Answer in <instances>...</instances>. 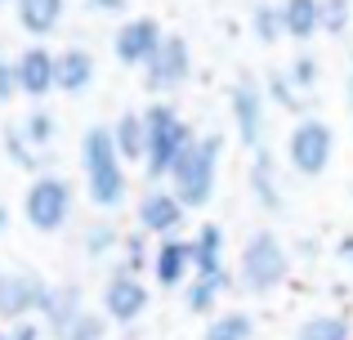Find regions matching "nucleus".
Listing matches in <instances>:
<instances>
[{"label":"nucleus","mask_w":353,"mask_h":340,"mask_svg":"<svg viewBox=\"0 0 353 340\" xmlns=\"http://www.w3.org/2000/svg\"><path fill=\"white\" fill-rule=\"evenodd\" d=\"M81 166H85V188L90 201L103 210H117L130 192L125 179V161H121L117 143H112V126H90L81 139Z\"/></svg>","instance_id":"obj_1"},{"label":"nucleus","mask_w":353,"mask_h":340,"mask_svg":"<svg viewBox=\"0 0 353 340\" xmlns=\"http://www.w3.org/2000/svg\"><path fill=\"white\" fill-rule=\"evenodd\" d=\"M219 152H224V139L219 134H197L188 143L179 161L170 170V192L183 201V210L206 206L215 197V179H219Z\"/></svg>","instance_id":"obj_2"},{"label":"nucleus","mask_w":353,"mask_h":340,"mask_svg":"<svg viewBox=\"0 0 353 340\" xmlns=\"http://www.w3.org/2000/svg\"><path fill=\"white\" fill-rule=\"evenodd\" d=\"M143 126H148V148H143V166H148V179H170L174 161L188 152V143L197 139L192 126L174 112L170 103H152L143 108Z\"/></svg>","instance_id":"obj_3"},{"label":"nucleus","mask_w":353,"mask_h":340,"mask_svg":"<svg viewBox=\"0 0 353 340\" xmlns=\"http://www.w3.org/2000/svg\"><path fill=\"white\" fill-rule=\"evenodd\" d=\"M286 273H291V255H286V246L277 242V233H255L246 246H241V264H237V282L241 291H250V296H268V291H277L286 282Z\"/></svg>","instance_id":"obj_4"},{"label":"nucleus","mask_w":353,"mask_h":340,"mask_svg":"<svg viewBox=\"0 0 353 340\" xmlns=\"http://www.w3.org/2000/svg\"><path fill=\"white\" fill-rule=\"evenodd\" d=\"M23 215L36 233H59L72 215V183L63 179V174H36V179L27 183Z\"/></svg>","instance_id":"obj_5"},{"label":"nucleus","mask_w":353,"mask_h":340,"mask_svg":"<svg viewBox=\"0 0 353 340\" xmlns=\"http://www.w3.org/2000/svg\"><path fill=\"white\" fill-rule=\"evenodd\" d=\"M286 157H291V166L300 174H322L331 166V157H336V130L322 117L304 112L291 126V134H286Z\"/></svg>","instance_id":"obj_6"},{"label":"nucleus","mask_w":353,"mask_h":340,"mask_svg":"<svg viewBox=\"0 0 353 340\" xmlns=\"http://www.w3.org/2000/svg\"><path fill=\"white\" fill-rule=\"evenodd\" d=\"M192 77V50L183 36H165L161 50L152 54V63L143 68V81L152 94H174L183 81Z\"/></svg>","instance_id":"obj_7"},{"label":"nucleus","mask_w":353,"mask_h":340,"mask_svg":"<svg viewBox=\"0 0 353 340\" xmlns=\"http://www.w3.org/2000/svg\"><path fill=\"white\" fill-rule=\"evenodd\" d=\"M161 41H165L161 23H157V18H148V14H134V18H125V23L117 27L112 50H117V59L125 63V68H148V63H152V54L161 50Z\"/></svg>","instance_id":"obj_8"},{"label":"nucleus","mask_w":353,"mask_h":340,"mask_svg":"<svg viewBox=\"0 0 353 340\" xmlns=\"http://www.w3.org/2000/svg\"><path fill=\"white\" fill-rule=\"evenodd\" d=\"M45 287H50V282L36 278V273H27V269H18V273H0V318L14 327V323H23V318L41 314Z\"/></svg>","instance_id":"obj_9"},{"label":"nucleus","mask_w":353,"mask_h":340,"mask_svg":"<svg viewBox=\"0 0 353 340\" xmlns=\"http://www.w3.org/2000/svg\"><path fill=\"white\" fill-rule=\"evenodd\" d=\"M228 108H233V126H237L241 143L259 148V139H264V112H268L264 86H255L250 77H241L233 86V94H228Z\"/></svg>","instance_id":"obj_10"},{"label":"nucleus","mask_w":353,"mask_h":340,"mask_svg":"<svg viewBox=\"0 0 353 340\" xmlns=\"http://www.w3.org/2000/svg\"><path fill=\"white\" fill-rule=\"evenodd\" d=\"M103 314L112 323H134V318L148 314V287L139 282V273L117 269L103 287Z\"/></svg>","instance_id":"obj_11"},{"label":"nucleus","mask_w":353,"mask_h":340,"mask_svg":"<svg viewBox=\"0 0 353 340\" xmlns=\"http://www.w3.org/2000/svg\"><path fill=\"white\" fill-rule=\"evenodd\" d=\"M139 233H152V237H174L183 228V201L174 197L170 188H152L143 192V201H139Z\"/></svg>","instance_id":"obj_12"},{"label":"nucleus","mask_w":353,"mask_h":340,"mask_svg":"<svg viewBox=\"0 0 353 340\" xmlns=\"http://www.w3.org/2000/svg\"><path fill=\"white\" fill-rule=\"evenodd\" d=\"M152 278L161 282V287H183V282H192V242L188 237H161L152 251Z\"/></svg>","instance_id":"obj_13"},{"label":"nucleus","mask_w":353,"mask_h":340,"mask_svg":"<svg viewBox=\"0 0 353 340\" xmlns=\"http://www.w3.org/2000/svg\"><path fill=\"white\" fill-rule=\"evenodd\" d=\"M54 59H59V54H50L45 45H27V50L14 59L18 90H23L27 99H45L54 90Z\"/></svg>","instance_id":"obj_14"},{"label":"nucleus","mask_w":353,"mask_h":340,"mask_svg":"<svg viewBox=\"0 0 353 340\" xmlns=\"http://www.w3.org/2000/svg\"><path fill=\"white\" fill-rule=\"evenodd\" d=\"M228 273L224 264V228L219 224H201L192 237V278H219Z\"/></svg>","instance_id":"obj_15"},{"label":"nucleus","mask_w":353,"mask_h":340,"mask_svg":"<svg viewBox=\"0 0 353 340\" xmlns=\"http://www.w3.org/2000/svg\"><path fill=\"white\" fill-rule=\"evenodd\" d=\"M90 81H94V54H90V50L72 45V50H63L59 59H54V90H63V94H81Z\"/></svg>","instance_id":"obj_16"},{"label":"nucleus","mask_w":353,"mask_h":340,"mask_svg":"<svg viewBox=\"0 0 353 340\" xmlns=\"http://www.w3.org/2000/svg\"><path fill=\"white\" fill-rule=\"evenodd\" d=\"M282 36L291 41H313L322 32V0H282Z\"/></svg>","instance_id":"obj_17"},{"label":"nucleus","mask_w":353,"mask_h":340,"mask_svg":"<svg viewBox=\"0 0 353 340\" xmlns=\"http://www.w3.org/2000/svg\"><path fill=\"white\" fill-rule=\"evenodd\" d=\"M81 291L72 287V282H63V287H45V300H41V318H45V327H50L54 336L63 332V327L72 323V318L81 314Z\"/></svg>","instance_id":"obj_18"},{"label":"nucleus","mask_w":353,"mask_h":340,"mask_svg":"<svg viewBox=\"0 0 353 340\" xmlns=\"http://www.w3.org/2000/svg\"><path fill=\"white\" fill-rule=\"evenodd\" d=\"M250 192L264 210H282V183H277V166H273V152L255 148V161H250Z\"/></svg>","instance_id":"obj_19"},{"label":"nucleus","mask_w":353,"mask_h":340,"mask_svg":"<svg viewBox=\"0 0 353 340\" xmlns=\"http://www.w3.org/2000/svg\"><path fill=\"white\" fill-rule=\"evenodd\" d=\"M18 9V27L32 36H50L54 27L63 23V9H68V0H14Z\"/></svg>","instance_id":"obj_20"},{"label":"nucleus","mask_w":353,"mask_h":340,"mask_svg":"<svg viewBox=\"0 0 353 340\" xmlns=\"http://www.w3.org/2000/svg\"><path fill=\"white\" fill-rule=\"evenodd\" d=\"M112 143H117L121 161H143V148H148L143 112H121V117H117V126H112Z\"/></svg>","instance_id":"obj_21"},{"label":"nucleus","mask_w":353,"mask_h":340,"mask_svg":"<svg viewBox=\"0 0 353 340\" xmlns=\"http://www.w3.org/2000/svg\"><path fill=\"white\" fill-rule=\"evenodd\" d=\"M228 287H233V273H219V278H192L188 282V309H192V314H210Z\"/></svg>","instance_id":"obj_22"},{"label":"nucleus","mask_w":353,"mask_h":340,"mask_svg":"<svg viewBox=\"0 0 353 340\" xmlns=\"http://www.w3.org/2000/svg\"><path fill=\"white\" fill-rule=\"evenodd\" d=\"M255 336V318L233 309V314H215L206 323V340H250Z\"/></svg>","instance_id":"obj_23"},{"label":"nucleus","mask_w":353,"mask_h":340,"mask_svg":"<svg viewBox=\"0 0 353 340\" xmlns=\"http://www.w3.org/2000/svg\"><path fill=\"white\" fill-rule=\"evenodd\" d=\"M295 340H349V323L340 314H313L300 323Z\"/></svg>","instance_id":"obj_24"},{"label":"nucleus","mask_w":353,"mask_h":340,"mask_svg":"<svg viewBox=\"0 0 353 340\" xmlns=\"http://www.w3.org/2000/svg\"><path fill=\"white\" fill-rule=\"evenodd\" d=\"M264 99H268V103H277V108H291V112H300V108H304V90L295 86L291 77H286V68H282V72H268Z\"/></svg>","instance_id":"obj_25"},{"label":"nucleus","mask_w":353,"mask_h":340,"mask_svg":"<svg viewBox=\"0 0 353 340\" xmlns=\"http://www.w3.org/2000/svg\"><path fill=\"white\" fill-rule=\"evenodd\" d=\"M5 152H9V161H14V166L41 170V148H36V143L23 134V126H5Z\"/></svg>","instance_id":"obj_26"},{"label":"nucleus","mask_w":353,"mask_h":340,"mask_svg":"<svg viewBox=\"0 0 353 340\" xmlns=\"http://www.w3.org/2000/svg\"><path fill=\"white\" fill-rule=\"evenodd\" d=\"M108 336V318L103 314H90V309H81L77 318H72L68 327H63L54 340H103Z\"/></svg>","instance_id":"obj_27"},{"label":"nucleus","mask_w":353,"mask_h":340,"mask_svg":"<svg viewBox=\"0 0 353 340\" xmlns=\"http://www.w3.org/2000/svg\"><path fill=\"white\" fill-rule=\"evenodd\" d=\"M250 27H255V36L264 45H273L277 36H282V9L277 5H255L250 9Z\"/></svg>","instance_id":"obj_28"},{"label":"nucleus","mask_w":353,"mask_h":340,"mask_svg":"<svg viewBox=\"0 0 353 340\" xmlns=\"http://www.w3.org/2000/svg\"><path fill=\"white\" fill-rule=\"evenodd\" d=\"M54 130H59V126H54V112H45V108H32V112H27L23 134L36 143V148H50V143H54Z\"/></svg>","instance_id":"obj_29"},{"label":"nucleus","mask_w":353,"mask_h":340,"mask_svg":"<svg viewBox=\"0 0 353 340\" xmlns=\"http://www.w3.org/2000/svg\"><path fill=\"white\" fill-rule=\"evenodd\" d=\"M121 255H125V273H139L143 264H152L148 233H125V237H121Z\"/></svg>","instance_id":"obj_30"},{"label":"nucleus","mask_w":353,"mask_h":340,"mask_svg":"<svg viewBox=\"0 0 353 340\" xmlns=\"http://www.w3.org/2000/svg\"><path fill=\"white\" fill-rule=\"evenodd\" d=\"M353 5L349 0H322V32H349Z\"/></svg>","instance_id":"obj_31"},{"label":"nucleus","mask_w":353,"mask_h":340,"mask_svg":"<svg viewBox=\"0 0 353 340\" xmlns=\"http://www.w3.org/2000/svg\"><path fill=\"white\" fill-rule=\"evenodd\" d=\"M286 77H291L295 86H300L304 94H309V90L318 86V63H313V54H295L291 68H286Z\"/></svg>","instance_id":"obj_32"},{"label":"nucleus","mask_w":353,"mask_h":340,"mask_svg":"<svg viewBox=\"0 0 353 340\" xmlns=\"http://www.w3.org/2000/svg\"><path fill=\"white\" fill-rule=\"evenodd\" d=\"M117 246H121V233H117L112 224H94L85 233V251L90 255H108V251H117Z\"/></svg>","instance_id":"obj_33"},{"label":"nucleus","mask_w":353,"mask_h":340,"mask_svg":"<svg viewBox=\"0 0 353 340\" xmlns=\"http://www.w3.org/2000/svg\"><path fill=\"white\" fill-rule=\"evenodd\" d=\"M14 94H23V90H18V68L9 59H0V103H9Z\"/></svg>","instance_id":"obj_34"},{"label":"nucleus","mask_w":353,"mask_h":340,"mask_svg":"<svg viewBox=\"0 0 353 340\" xmlns=\"http://www.w3.org/2000/svg\"><path fill=\"white\" fill-rule=\"evenodd\" d=\"M9 340H41V327H36L32 318H23V323L9 327Z\"/></svg>","instance_id":"obj_35"},{"label":"nucleus","mask_w":353,"mask_h":340,"mask_svg":"<svg viewBox=\"0 0 353 340\" xmlns=\"http://www.w3.org/2000/svg\"><path fill=\"white\" fill-rule=\"evenodd\" d=\"M90 9H99V14H121L125 0H90Z\"/></svg>","instance_id":"obj_36"},{"label":"nucleus","mask_w":353,"mask_h":340,"mask_svg":"<svg viewBox=\"0 0 353 340\" xmlns=\"http://www.w3.org/2000/svg\"><path fill=\"white\" fill-rule=\"evenodd\" d=\"M340 260L353 264V237H345V242H340Z\"/></svg>","instance_id":"obj_37"},{"label":"nucleus","mask_w":353,"mask_h":340,"mask_svg":"<svg viewBox=\"0 0 353 340\" xmlns=\"http://www.w3.org/2000/svg\"><path fill=\"white\" fill-rule=\"evenodd\" d=\"M5 228H9V206L0 201V233H5Z\"/></svg>","instance_id":"obj_38"},{"label":"nucleus","mask_w":353,"mask_h":340,"mask_svg":"<svg viewBox=\"0 0 353 340\" xmlns=\"http://www.w3.org/2000/svg\"><path fill=\"white\" fill-rule=\"evenodd\" d=\"M349 126H353V72H349Z\"/></svg>","instance_id":"obj_39"},{"label":"nucleus","mask_w":353,"mask_h":340,"mask_svg":"<svg viewBox=\"0 0 353 340\" xmlns=\"http://www.w3.org/2000/svg\"><path fill=\"white\" fill-rule=\"evenodd\" d=\"M0 340H9V332H0Z\"/></svg>","instance_id":"obj_40"},{"label":"nucleus","mask_w":353,"mask_h":340,"mask_svg":"<svg viewBox=\"0 0 353 340\" xmlns=\"http://www.w3.org/2000/svg\"><path fill=\"white\" fill-rule=\"evenodd\" d=\"M0 273H5V269H0Z\"/></svg>","instance_id":"obj_41"}]
</instances>
